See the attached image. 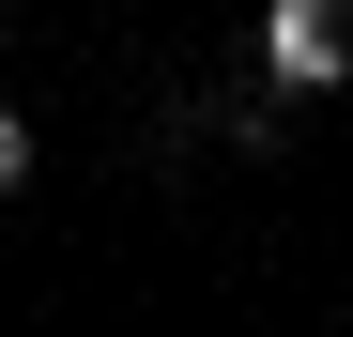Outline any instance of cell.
Here are the masks:
<instances>
[{"label": "cell", "mask_w": 353, "mask_h": 337, "mask_svg": "<svg viewBox=\"0 0 353 337\" xmlns=\"http://www.w3.org/2000/svg\"><path fill=\"white\" fill-rule=\"evenodd\" d=\"M16 184H31V123L0 107V199H16Z\"/></svg>", "instance_id": "obj_2"}, {"label": "cell", "mask_w": 353, "mask_h": 337, "mask_svg": "<svg viewBox=\"0 0 353 337\" xmlns=\"http://www.w3.org/2000/svg\"><path fill=\"white\" fill-rule=\"evenodd\" d=\"M261 77H276V92H338V77H353V16L276 0V16H261Z\"/></svg>", "instance_id": "obj_1"}]
</instances>
